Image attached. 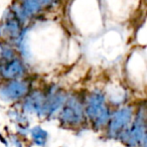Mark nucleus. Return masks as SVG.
Wrapping results in <instances>:
<instances>
[{
  "label": "nucleus",
  "instance_id": "f257e3e1",
  "mask_svg": "<svg viewBox=\"0 0 147 147\" xmlns=\"http://www.w3.org/2000/svg\"><path fill=\"white\" fill-rule=\"evenodd\" d=\"M121 137L128 147H140L146 144V130H145V114L140 112L137 114L132 127L121 133Z\"/></svg>",
  "mask_w": 147,
  "mask_h": 147
},
{
  "label": "nucleus",
  "instance_id": "f03ea898",
  "mask_svg": "<svg viewBox=\"0 0 147 147\" xmlns=\"http://www.w3.org/2000/svg\"><path fill=\"white\" fill-rule=\"evenodd\" d=\"M59 119L67 125H77L82 122L84 119V111L78 98L71 97L67 99L61 110Z\"/></svg>",
  "mask_w": 147,
  "mask_h": 147
},
{
  "label": "nucleus",
  "instance_id": "7ed1b4c3",
  "mask_svg": "<svg viewBox=\"0 0 147 147\" xmlns=\"http://www.w3.org/2000/svg\"><path fill=\"white\" fill-rule=\"evenodd\" d=\"M132 114L133 111L130 107H123L117 110L108 121L109 135H111L112 137H116L126 130V127L131 122Z\"/></svg>",
  "mask_w": 147,
  "mask_h": 147
},
{
  "label": "nucleus",
  "instance_id": "20e7f679",
  "mask_svg": "<svg viewBox=\"0 0 147 147\" xmlns=\"http://www.w3.org/2000/svg\"><path fill=\"white\" fill-rule=\"evenodd\" d=\"M28 91V86L22 81L13 80L5 84L0 89V95L6 100H17L25 96Z\"/></svg>",
  "mask_w": 147,
  "mask_h": 147
},
{
  "label": "nucleus",
  "instance_id": "39448f33",
  "mask_svg": "<svg viewBox=\"0 0 147 147\" xmlns=\"http://www.w3.org/2000/svg\"><path fill=\"white\" fill-rule=\"evenodd\" d=\"M106 109H107V107L105 106L104 95L101 92L92 93L86 106L87 116H88L91 120H93V122H94L95 119L100 114H102Z\"/></svg>",
  "mask_w": 147,
  "mask_h": 147
},
{
  "label": "nucleus",
  "instance_id": "423d86ee",
  "mask_svg": "<svg viewBox=\"0 0 147 147\" xmlns=\"http://www.w3.org/2000/svg\"><path fill=\"white\" fill-rule=\"evenodd\" d=\"M24 71V67L22 63L18 59H13L7 61L0 67V74L1 76L8 80H14V79L20 77Z\"/></svg>",
  "mask_w": 147,
  "mask_h": 147
},
{
  "label": "nucleus",
  "instance_id": "0eeeda50",
  "mask_svg": "<svg viewBox=\"0 0 147 147\" xmlns=\"http://www.w3.org/2000/svg\"><path fill=\"white\" fill-rule=\"evenodd\" d=\"M3 30L11 38L18 37L19 32H20V20L15 15L9 17L3 24Z\"/></svg>",
  "mask_w": 147,
  "mask_h": 147
},
{
  "label": "nucleus",
  "instance_id": "6e6552de",
  "mask_svg": "<svg viewBox=\"0 0 147 147\" xmlns=\"http://www.w3.org/2000/svg\"><path fill=\"white\" fill-rule=\"evenodd\" d=\"M41 7L42 5L40 4L38 0H22L20 5V8L25 17L36 14L37 12L40 11Z\"/></svg>",
  "mask_w": 147,
  "mask_h": 147
},
{
  "label": "nucleus",
  "instance_id": "1a4fd4ad",
  "mask_svg": "<svg viewBox=\"0 0 147 147\" xmlns=\"http://www.w3.org/2000/svg\"><path fill=\"white\" fill-rule=\"evenodd\" d=\"M31 137L35 144L38 146H43L47 140V132L41 127L36 126L31 130Z\"/></svg>",
  "mask_w": 147,
  "mask_h": 147
},
{
  "label": "nucleus",
  "instance_id": "9d476101",
  "mask_svg": "<svg viewBox=\"0 0 147 147\" xmlns=\"http://www.w3.org/2000/svg\"><path fill=\"white\" fill-rule=\"evenodd\" d=\"M39 2H40V4L42 5H49L51 4V3H53L55 1V0H38Z\"/></svg>",
  "mask_w": 147,
  "mask_h": 147
}]
</instances>
